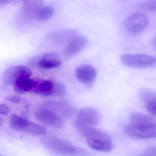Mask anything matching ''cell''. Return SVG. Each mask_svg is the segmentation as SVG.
<instances>
[{
  "instance_id": "obj_1",
  "label": "cell",
  "mask_w": 156,
  "mask_h": 156,
  "mask_svg": "<svg viewBox=\"0 0 156 156\" xmlns=\"http://www.w3.org/2000/svg\"><path fill=\"white\" fill-rule=\"evenodd\" d=\"M87 145L92 149L102 152H109L114 145L109 135L100 129L90 126L85 134Z\"/></svg>"
},
{
  "instance_id": "obj_2",
  "label": "cell",
  "mask_w": 156,
  "mask_h": 156,
  "mask_svg": "<svg viewBox=\"0 0 156 156\" xmlns=\"http://www.w3.org/2000/svg\"><path fill=\"white\" fill-rule=\"evenodd\" d=\"M42 143L48 149L59 154L76 155L84 152L70 141L59 138H48L43 140Z\"/></svg>"
},
{
  "instance_id": "obj_3",
  "label": "cell",
  "mask_w": 156,
  "mask_h": 156,
  "mask_svg": "<svg viewBox=\"0 0 156 156\" xmlns=\"http://www.w3.org/2000/svg\"><path fill=\"white\" fill-rule=\"evenodd\" d=\"M124 133L127 136L137 139L153 138L156 136V125L130 124L124 128Z\"/></svg>"
},
{
  "instance_id": "obj_4",
  "label": "cell",
  "mask_w": 156,
  "mask_h": 156,
  "mask_svg": "<svg viewBox=\"0 0 156 156\" xmlns=\"http://www.w3.org/2000/svg\"><path fill=\"white\" fill-rule=\"evenodd\" d=\"M120 60L125 65L133 68H148L156 63L155 56L145 54H126L121 55Z\"/></svg>"
},
{
  "instance_id": "obj_5",
  "label": "cell",
  "mask_w": 156,
  "mask_h": 156,
  "mask_svg": "<svg viewBox=\"0 0 156 156\" xmlns=\"http://www.w3.org/2000/svg\"><path fill=\"white\" fill-rule=\"evenodd\" d=\"M36 119L43 124L56 129H62L64 126L63 119L50 109L43 108L35 113Z\"/></svg>"
},
{
  "instance_id": "obj_6",
  "label": "cell",
  "mask_w": 156,
  "mask_h": 156,
  "mask_svg": "<svg viewBox=\"0 0 156 156\" xmlns=\"http://www.w3.org/2000/svg\"><path fill=\"white\" fill-rule=\"evenodd\" d=\"M32 72L25 66H14L7 69L2 75L3 83L7 85L13 84L15 81L21 77H30Z\"/></svg>"
},
{
  "instance_id": "obj_7",
  "label": "cell",
  "mask_w": 156,
  "mask_h": 156,
  "mask_svg": "<svg viewBox=\"0 0 156 156\" xmlns=\"http://www.w3.org/2000/svg\"><path fill=\"white\" fill-rule=\"evenodd\" d=\"M147 23V17L141 13H135L129 15L125 22V27L128 31L135 34L143 31Z\"/></svg>"
},
{
  "instance_id": "obj_8",
  "label": "cell",
  "mask_w": 156,
  "mask_h": 156,
  "mask_svg": "<svg viewBox=\"0 0 156 156\" xmlns=\"http://www.w3.org/2000/svg\"><path fill=\"white\" fill-rule=\"evenodd\" d=\"M43 108L55 112L62 118L69 119L73 115L75 108L69 104L57 101H49L44 103Z\"/></svg>"
},
{
  "instance_id": "obj_9",
  "label": "cell",
  "mask_w": 156,
  "mask_h": 156,
  "mask_svg": "<svg viewBox=\"0 0 156 156\" xmlns=\"http://www.w3.org/2000/svg\"><path fill=\"white\" fill-rule=\"evenodd\" d=\"M76 120L87 126H94L100 122L101 116L98 111L95 108H85L79 111Z\"/></svg>"
},
{
  "instance_id": "obj_10",
  "label": "cell",
  "mask_w": 156,
  "mask_h": 156,
  "mask_svg": "<svg viewBox=\"0 0 156 156\" xmlns=\"http://www.w3.org/2000/svg\"><path fill=\"white\" fill-rule=\"evenodd\" d=\"M85 37L77 35L71 39L63 51V55L66 58H70L82 51L87 44Z\"/></svg>"
},
{
  "instance_id": "obj_11",
  "label": "cell",
  "mask_w": 156,
  "mask_h": 156,
  "mask_svg": "<svg viewBox=\"0 0 156 156\" xmlns=\"http://www.w3.org/2000/svg\"><path fill=\"white\" fill-rule=\"evenodd\" d=\"M76 76L82 83L90 84L94 82L96 78V70L92 66L82 65L76 68Z\"/></svg>"
},
{
  "instance_id": "obj_12",
  "label": "cell",
  "mask_w": 156,
  "mask_h": 156,
  "mask_svg": "<svg viewBox=\"0 0 156 156\" xmlns=\"http://www.w3.org/2000/svg\"><path fill=\"white\" fill-rule=\"evenodd\" d=\"M54 86L55 82L52 80H34V86L30 92L43 96H50L53 95Z\"/></svg>"
},
{
  "instance_id": "obj_13",
  "label": "cell",
  "mask_w": 156,
  "mask_h": 156,
  "mask_svg": "<svg viewBox=\"0 0 156 156\" xmlns=\"http://www.w3.org/2000/svg\"><path fill=\"white\" fill-rule=\"evenodd\" d=\"M43 0H27L24 2L23 14L26 20L31 21L36 19L37 13L43 7Z\"/></svg>"
},
{
  "instance_id": "obj_14",
  "label": "cell",
  "mask_w": 156,
  "mask_h": 156,
  "mask_svg": "<svg viewBox=\"0 0 156 156\" xmlns=\"http://www.w3.org/2000/svg\"><path fill=\"white\" fill-rule=\"evenodd\" d=\"M30 63L32 65H38L44 69H51L61 66L62 62L60 60L44 58L41 54L34 57L31 60Z\"/></svg>"
},
{
  "instance_id": "obj_15",
  "label": "cell",
  "mask_w": 156,
  "mask_h": 156,
  "mask_svg": "<svg viewBox=\"0 0 156 156\" xmlns=\"http://www.w3.org/2000/svg\"><path fill=\"white\" fill-rule=\"evenodd\" d=\"M140 97L145 103L147 111L151 115L156 116V97L155 93L150 90L141 91Z\"/></svg>"
},
{
  "instance_id": "obj_16",
  "label": "cell",
  "mask_w": 156,
  "mask_h": 156,
  "mask_svg": "<svg viewBox=\"0 0 156 156\" xmlns=\"http://www.w3.org/2000/svg\"><path fill=\"white\" fill-rule=\"evenodd\" d=\"M34 80L29 77H21L13 83L14 92L18 94H24L31 92L34 86Z\"/></svg>"
},
{
  "instance_id": "obj_17",
  "label": "cell",
  "mask_w": 156,
  "mask_h": 156,
  "mask_svg": "<svg viewBox=\"0 0 156 156\" xmlns=\"http://www.w3.org/2000/svg\"><path fill=\"white\" fill-rule=\"evenodd\" d=\"M131 124L139 125H156V120L152 116L139 113H132L129 116Z\"/></svg>"
},
{
  "instance_id": "obj_18",
  "label": "cell",
  "mask_w": 156,
  "mask_h": 156,
  "mask_svg": "<svg viewBox=\"0 0 156 156\" xmlns=\"http://www.w3.org/2000/svg\"><path fill=\"white\" fill-rule=\"evenodd\" d=\"M23 131L35 136H43L46 134V129L41 125L28 120Z\"/></svg>"
},
{
  "instance_id": "obj_19",
  "label": "cell",
  "mask_w": 156,
  "mask_h": 156,
  "mask_svg": "<svg viewBox=\"0 0 156 156\" xmlns=\"http://www.w3.org/2000/svg\"><path fill=\"white\" fill-rule=\"evenodd\" d=\"M28 120L18 115L13 114L10 117L11 126L15 130L23 131Z\"/></svg>"
},
{
  "instance_id": "obj_20",
  "label": "cell",
  "mask_w": 156,
  "mask_h": 156,
  "mask_svg": "<svg viewBox=\"0 0 156 156\" xmlns=\"http://www.w3.org/2000/svg\"><path fill=\"white\" fill-rule=\"evenodd\" d=\"M55 10L50 7H42L39 10L36 19L40 22H46L50 20L54 13Z\"/></svg>"
},
{
  "instance_id": "obj_21",
  "label": "cell",
  "mask_w": 156,
  "mask_h": 156,
  "mask_svg": "<svg viewBox=\"0 0 156 156\" xmlns=\"http://www.w3.org/2000/svg\"><path fill=\"white\" fill-rule=\"evenodd\" d=\"M139 9L146 11H155L156 9V0H147L139 4Z\"/></svg>"
},
{
  "instance_id": "obj_22",
  "label": "cell",
  "mask_w": 156,
  "mask_h": 156,
  "mask_svg": "<svg viewBox=\"0 0 156 156\" xmlns=\"http://www.w3.org/2000/svg\"><path fill=\"white\" fill-rule=\"evenodd\" d=\"M66 92V88L63 84L60 83H55L53 95H63Z\"/></svg>"
},
{
  "instance_id": "obj_23",
  "label": "cell",
  "mask_w": 156,
  "mask_h": 156,
  "mask_svg": "<svg viewBox=\"0 0 156 156\" xmlns=\"http://www.w3.org/2000/svg\"><path fill=\"white\" fill-rule=\"evenodd\" d=\"M142 156H156V148L155 147H149L146 149L143 152Z\"/></svg>"
},
{
  "instance_id": "obj_24",
  "label": "cell",
  "mask_w": 156,
  "mask_h": 156,
  "mask_svg": "<svg viewBox=\"0 0 156 156\" xmlns=\"http://www.w3.org/2000/svg\"><path fill=\"white\" fill-rule=\"evenodd\" d=\"M6 100L13 104L20 103L21 98L17 95H9L6 97Z\"/></svg>"
},
{
  "instance_id": "obj_25",
  "label": "cell",
  "mask_w": 156,
  "mask_h": 156,
  "mask_svg": "<svg viewBox=\"0 0 156 156\" xmlns=\"http://www.w3.org/2000/svg\"><path fill=\"white\" fill-rule=\"evenodd\" d=\"M9 111V107L6 104H2L0 105V115H7Z\"/></svg>"
},
{
  "instance_id": "obj_26",
  "label": "cell",
  "mask_w": 156,
  "mask_h": 156,
  "mask_svg": "<svg viewBox=\"0 0 156 156\" xmlns=\"http://www.w3.org/2000/svg\"><path fill=\"white\" fill-rule=\"evenodd\" d=\"M26 1L27 0H7V2H8V3H16L20 2H24Z\"/></svg>"
},
{
  "instance_id": "obj_27",
  "label": "cell",
  "mask_w": 156,
  "mask_h": 156,
  "mask_svg": "<svg viewBox=\"0 0 156 156\" xmlns=\"http://www.w3.org/2000/svg\"><path fill=\"white\" fill-rule=\"evenodd\" d=\"M3 123V119L2 118L0 117V126H2V124Z\"/></svg>"
}]
</instances>
